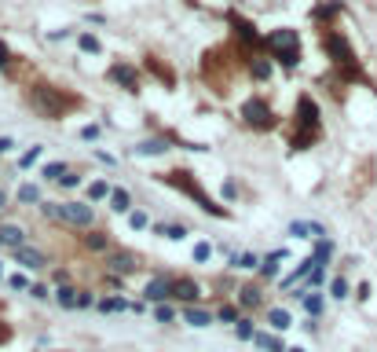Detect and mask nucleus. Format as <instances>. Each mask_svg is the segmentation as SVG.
<instances>
[{"instance_id":"1","label":"nucleus","mask_w":377,"mask_h":352,"mask_svg":"<svg viewBox=\"0 0 377 352\" xmlns=\"http://www.w3.org/2000/svg\"><path fill=\"white\" fill-rule=\"evenodd\" d=\"M344 11L341 0H322V4L311 8V26H315V37H319V48H322V55L330 59V70L322 74V88H330V95L341 103L344 100V92H348L352 85H366L373 88L370 81V74L363 70V62H359L355 55V48L352 41L344 37V29L337 26V15Z\"/></svg>"},{"instance_id":"2","label":"nucleus","mask_w":377,"mask_h":352,"mask_svg":"<svg viewBox=\"0 0 377 352\" xmlns=\"http://www.w3.org/2000/svg\"><path fill=\"white\" fill-rule=\"evenodd\" d=\"M242 74H245V59H242V52L231 41L205 48L202 59H198V77H202V85L217 95V100H227V95L235 92ZM245 77H249V74H245Z\"/></svg>"},{"instance_id":"3","label":"nucleus","mask_w":377,"mask_h":352,"mask_svg":"<svg viewBox=\"0 0 377 352\" xmlns=\"http://www.w3.org/2000/svg\"><path fill=\"white\" fill-rule=\"evenodd\" d=\"M22 103L34 110L41 121H62L85 110V95L70 85H55V81H44V77H34V81L22 85Z\"/></svg>"},{"instance_id":"4","label":"nucleus","mask_w":377,"mask_h":352,"mask_svg":"<svg viewBox=\"0 0 377 352\" xmlns=\"http://www.w3.org/2000/svg\"><path fill=\"white\" fill-rule=\"evenodd\" d=\"M322 133H326V125H322V110L315 103V95L301 92L297 95V107H293V118H289L286 151L289 154H304V151H311L322 140Z\"/></svg>"},{"instance_id":"5","label":"nucleus","mask_w":377,"mask_h":352,"mask_svg":"<svg viewBox=\"0 0 377 352\" xmlns=\"http://www.w3.org/2000/svg\"><path fill=\"white\" fill-rule=\"evenodd\" d=\"M154 180L165 184V187H172V191H179L184 198H191L202 213L217 217V220H231V210H227V205H220L217 198L209 195V191L202 187V176L194 172V169H184V165H179V169H165V172H158Z\"/></svg>"},{"instance_id":"6","label":"nucleus","mask_w":377,"mask_h":352,"mask_svg":"<svg viewBox=\"0 0 377 352\" xmlns=\"http://www.w3.org/2000/svg\"><path fill=\"white\" fill-rule=\"evenodd\" d=\"M264 52L271 62H278L286 74H297L301 59H304V44H301V34L293 26H275L264 34Z\"/></svg>"},{"instance_id":"7","label":"nucleus","mask_w":377,"mask_h":352,"mask_svg":"<svg viewBox=\"0 0 377 352\" xmlns=\"http://www.w3.org/2000/svg\"><path fill=\"white\" fill-rule=\"evenodd\" d=\"M227 34H231L227 41H231V44L238 48V52H242L245 67H249V59H253V55L264 52V34L256 29V22H253V19H245V15H238L235 8L227 11Z\"/></svg>"},{"instance_id":"8","label":"nucleus","mask_w":377,"mask_h":352,"mask_svg":"<svg viewBox=\"0 0 377 352\" xmlns=\"http://www.w3.org/2000/svg\"><path fill=\"white\" fill-rule=\"evenodd\" d=\"M238 118H242L245 129H253V133H275L278 125H282V118H278V110L268 103V95H260V92L245 95L242 107H238Z\"/></svg>"},{"instance_id":"9","label":"nucleus","mask_w":377,"mask_h":352,"mask_svg":"<svg viewBox=\"0 0 377 352\" xmlns=\"http://www.w3.org/2000/svg\"><path fill=\"white\" fill-rule=\"evenodd\" d=\"M41 213L59 220V224H67V228H74V231H88L95 224L92 202H41Z\"/></svg>"},{"instance_id":"10","label":"nucleus","mask_w":377,"mask_h":352,"mask_svg":"<svg viewBox=\"0 0 377 352\" xmlns=\"http://www.w3.org/2000/svg\"><path fill=\"white\" fill-rule=\"evenodd\" d=\"M107 77H110V81L118 85V88H125L128 95H139V88H143V74H139V67H132V62H125V59L110 62Z\"/></svg>"},{"instance_id":"11","label":"nucleus","mask_w":377,"mask_h":352,"mask_svg":"<svg viewBox=\"0 0 377 352\" xmlns=\"http://www.w3.org/2000/svg\"><path fill=\"white\" fill-rule=\"evenodd\" d=\"M139 70H143V74H151L154 81H158L161 88H165V92H172V88H176V70H172V62H165L161 55L146 52V55H143V67H139Z\"/></svg>"},{"instance_id":"12","label":"nucleus","mask_w":377,"mask_h":352,"mask_svg":"<svg viewBox=\"0 0 377 352\" xmlns=\"http://www.w3.org/2000/svg\"><path fill=\"white\" fill-rule=\"evenodd\" d=\"M107 268H110V276H132V271L139 268V253L132 250H114L110 257H107Z\"/></svg>"},{"instance_id":"13","label":"nucleus","mask_w":377,"mask_h":352,"mask_svg":"<svg viewBox=\"0 0 377 352\" xmlns=\"http://www.w3.org/2000/svg\"><path fill=\"white\" fill-rule=\"evenodd\" d=\"M172 279L176 276H154L143 286V297L151 301V305H165V301H172Z\"/></svg>"},{"instance_id":"14","label":"nucleus","mask_w":377,"mask_h":352,"mask_svg":"<svg viewBox=\"0 0 377 352\" xmlns=\"http://www.w3.org/2000/svg\"><path fill=\"white\" fill-rule=\"evenodd\" d=\"M172 301H184V305H198L202 301V286L191 276H176L172 279Z\"/></svg>"},{"instance_id":"15","label":"nucleus","mask_w":377,"mask_h":352,"mask_svg":"<svg viewBox=\"0 0 377 352\" xmlns=\"http://www.w3.org/2000/svg\"><path fill=\"white\" fill-rule=\"evenodd\" d=\"M22 55H15L11 48H8V41L0 37V74H8V77H19V67H22Z\"/></svg>"},{"instance_id":"16","label":"nucleus","mask_w":377,"mask_h":352,"mask_svg":"<svg viewBox=\"0 0 377 352\" xmlns=\"http://www.w3.org/2000/svg\"><path fill=\"white\" fill-rule=\"evenodd\" d=\"M81 246L92 250V253H103V250H110V231H103V228H88L85 235H81Z\"/></svg>"},{"instance_id":"17","label":"nucleus","mask_w":377,"mask_h":352,"mask_svg":"<svg viewBox=\"0 0 377 352\" xmlns=\"http://www.w3.org/2000/svg\"><path fill=\"white\" fill-rule=\"evenodd\" d=\"M289 235H297V238H315V243H319V238H326V228H322V224H311V220H293V224H289Z\"/></svg>"},{"instance_id":"18","label":"nucleus","mask_w":377,"mask_h":352,"mask_svg":"<svg viewBox=\"0 0 377 352\" xmlns=\"http://www.w3.org/2000/svg\"><path fill=\"white\" fill-rule=\"evenodd\" d=\"M260 305H264V294H260V286H256V283L242 286V290H238V309L253 312V309H260Z\"/></svg>"},{"instance_id":"19","label":"nucleus","mask_w":377,"mask_h":352,"mask_svg":"<svg viewBox=\"0 0 377 352\" xmlns=\"http://www.w3.org/2000/svg\"><path fill=\"white\" fill-rule=\"evenodd\" d=\"M0 246H11V250L26 246V231L19 224H0Z\"/></svg>"},{"instance_id":"20","label":"nucleus","mask_w":377,"mask_h":352,"mask_svg":"<svg viewBox=\"0 0 377 352\" xmlns=\"http://www.w3.org/2000/svg\"><path fill=\"white\" fill-rule=\"evenodd\" d=\"M15 261H19L22 268H29V271H37V268L48 264L44 253H41V250H29V246H19V250H15Z\"/></svg>"},{"instance_id":"21","label":"nucleus","mask_w":377,"mask_h":352,"mask_svg":"<svg viewBox=\"0 0 377 352\" xmlns=\"http://www.w3.org/2000/svg\"><path fill=\"white\" fill-rule=\"evenodd\" d=\"M179 316H184V323H191V327H209L212 319H217L212 312H205L198 305H184V309H179Z\"/></svg>"},{"instance_id":"22","label":"nucleus","mask_w":377,"mask_h":352,"mask_svg":"<svg viewBox=\"0 0 377 352\" xmlns=\"http://www.w3.org/2000/svg\"><path fill=\"white\" fill-rule=\"evenodd\" d=\"M154 231H158L161 238H172V243H179V238H187V235H191L187 224H154Z\"/></svg>"},{"instance_id":"23","label":"nucleus","mask_w":377,"mask_h":352,"mask_svg":"<svg viewBox=\"0 0 377 352\" xmlns=\"http://www.w3.org/2000/svg\"><path fill=\"white\" fill-rule=\"evenodd\" d=\"M110 210L114 213H128V210H132V195H128L125 187H114L110 191Z\"/></svg>"},{"instance_id":"24","label":"nucleus","mask_w":377,"mask_h":352,"mask_svg":"<svg viewBox=\"0 0 377 352\" xmlns=\"http://www.w3.org/2000/svg\"><path fill=\"white\" fill-rule=\"evenodd\" d=\"M282 257H286V250H275L271 257L260 261V279H264V283H268V279H275V276H278V261H282Z\"/></svg>"},{"instance_id":"25","label":"nucleus","mask_w":377,"mask_h":352,"mask_svg":"<svg viewBox=\"0 0 377 352\" xmlns=\"http://www.w3.org/2000/svg\"><path fill=\"white\" fill-rule=\"evenodd\" d=\"M77 48L85 55H103V41L95 37V34H77Z\"/></svg>"},{"instance_id":"26","label":"nucleus","mask_w":377,"mask_h":352,"mask_svg":"<svg viewBox=\"0 0 377 352\" xmlns=\"http://www.w3.org/2000/svg\"><path fill=\"white\" fill-rule=\"evenodd\" d=\"M268 323H271L275 330H289V327H293V316H289L286 309H268Z\"/></svg>"},{"instance_id":"27","label":"nucleus","mask_w":377,"mask_h":352,"mask_svg":"<svg viewBox=\"0 0 377 352\" xmlns=\"http://www.w3.org/2000/svg\"><path fill=\"white\" fill-rule=\"evenodd\" d=\"M311 257H315L319 268H326V264H330V257H334V243H330V238H319V243H315V253H311Z\"/></svg>"},{"instance_id":"28","label":"nucleus","mask_w":377,"mask_h":352,"mask_svg":"<svg viewBox=\"0 0 377 352\" xmlns=\"http://www.w3.org/2000/svg\"><path fill=\"white\" fill-rule=\"evenodd\" d=\"M67 172H70V169H67V162H48V165L41 169V176H44V180H52V184H59Z\"/></svg>"},{"instance_id":"29","label":"nucleus","mask_w":377,"mask_h":352,"mask_svg":"<svg viewBox=\"0 0 377 352\" xmlns=\"http://www.w3.org/2000/svg\"><path fill=\"white\" fill-rule=\"evenodd\" d=\"M19 202L22 205H41V187L37 184H22L19 187Z\"/></svg>"},{"instance_id":"30","label":"nucleus","mask_w":377,"mask_h":352,"mask_svg":"<svg viewBox=\"0 0 377 352\" xmlns=\"http://www.w3.org/2000/svg\"><path fill=\"white\" fill-rule=\"evenodd\" d=\"M55 301H59L62 309H77V290H74V286H67V283H62L59 290H55Z\"/></svg>"},{"instance_id":"31","label":"nucleus","mask_w":377,"mask_h":352,"mask_svg":"<svg viewBox=\"0 0 377 352\" xmlns=\"http://www.w3.org/2000/svg\"><path fill=\"white\" fill-rule=\"evenodd\" d=\"M95 309L100 312H128V301L125 297H103V301H95Z\"/></svg>"},{"instance_id":"32","label":"nucleus","mask_w":377,"mask_h":352,"mask_svg":"<svg viewBox=\"0 0 377 352\" xmlns=\"http://www.w3.org/2000/svg\"><path fill=\"white\" fill-rule=\"evenodd\" d=\"M231 264H235L238 271H253V268L260 264V257H256V253H235V257H231Z\"/></svg>"},{"instance_id":"33","label":"nucleus","mask_w":377,"mask_h":352,"mask_svg":"<svg viewBox=\"0 0 377 352\" xmlns=\"http://www.w3.org/2000/svg\"><path fill=\"white\" fill-rule=\"evenodd\" d=\"M100 198H110V184L107 180H92L88 184V202H100Z\"/></svg>"},{"instance_id":"34","label":"nucleus","mask_w":377,"mask_h":352,"mask_svg":"<svg viewBox=\"0 0 377 352\" xmlns=\"http://www.w3.org/2000/svg\"><path fill=\"white\" fill-rule=\"evenodd\" d=\"M253 341H256L260 348H264V352H286V345L278 341V338H271V334H256Z\"/></svg>"},{"instance_id":"35","label":"nucleus","mask_w":377,"mask_h":352,"mask_svg":"<svg viewBox=\"0 0 377 352\" xmlns=\"http://www.w3.org/2000/svg\"><path fill=\"white\" fill-rule=\"evenodd\" d=\"M301 301H304V312H308V316H319V312H322V294H311V290H308Z\"/></svg>"},{"instance_id":"36","label":"nucleus","mask_w":377,"mask_h":352,"mask_svg":"<svg viewBox=\"0 0 377 352\" xmlns=\"http://www.w3.org/2000/svg\"><path fill=\"white\" fill-rule=\"evenodd\" d=\"M330 297H334V301H344V297H348V279H344V276H337V279L330 283Z\"/></svg>"},{"instance_id":"37","label":"nucleus","mask_w":377,"mask_h":352,"mask_svg":"<svg viewBox=\"0 0 377 352\" xmlns=\"http://www.w3.org/2000/svg\"><path fill=\"white\" fill-rule=\"evenodd\" d=\"M235 334H238V341H253V338H256L249 319H238V323H235Z\"/></svg>"},{"instance_id":"38","label":"nucleus","mask_w":377,"mask_h":352,"mask_svg":"<svg viewBox=\"0 0 377 352\" xmlns=\"http://www.w3.org/2000/svg\"><path fill=\"white\" fill-rule=\"evenodd\" d=\"M41 154H44V147H37V143H34V147H29V151H26V154L19 158V169H29V165H34Z\"/></svg>"},{"instance_id":"39","label":"nucleus","mask_w":377,"mask_h":352,"mask_svg":"<svg viewBox=\"0 0 377 352\" xmlns=\"http://www.w3.org/2000/svg\"><path fill=\"white\" fill-rule=\"evenodd\" d=\"M217 319H224V323H238V309L235 305H220L217 309Z\"/></svg>"},{"instance_id":"40","label":"nucleus","mask_w":377,"mask_h":352,"mask_svg":"<svg viewBox=\"0 0 377 352\" xmlns=\"http://www.w3.org/2000/svg\"><path fill=\"white\" fill-rule=\"evenodd\" d=\"M154 319H158V323H172V319H176L172 305H154Z\"/></svg>"},{"instance_id":"41","label":"nucleus","mask_w":377,"mask_h":352,"mask_svg":"<svg viewBox=\"0 0 377 352\" xmlns=\"http://www.w3.org/2000/svg\"><path fill=\"white\" fill-rule=\"evenodd\" d=\"M100 136H103V129H100V125H85V129H81V140H85V143H95Z\"/></svg>"},{"instance_id":"42","label":"nucleus","mask_w":377,"mask_h":352,"mask_svg":"<svg viewBox=\"0 0 377 352\" xmlns=\"http://www.w3.org/2000/svg\"><path fill=\"white\" fill-rule=\"evenodd\" d=\"M29 297H34V301H48L52 294H48V286H44V283H29Z\"/></svg>"},{"instance_id":"43","label":"nucleus","mask_w":377,"mask_h":352,"mask_svg":"<svg viewBox=\"0 0 377 352\" xmlns=\"http://www.w3.org/2000/svg\"><path fill=\"white\" fill-rule=\"evenodd\" d=\"M212 257V246L209 243H198V246H194V261H198V264H205Z\"/></svg>"},{"instance_id":"44","label":"nucleus","mask_w":377,"mask_h":352,"mask_svg":"<svg viewBox=\"0 0 377 352\" xmlns=\"http://www.w3.org/2000/svg\"><path fill=\"white\" fill-rule=\"evenodd\" d=\"M95 305V294L92 290H77V309H92Z\"/></svg>"},{"instance_id":"45","label":"nucleus","mask_w":377,"mask_h":352,"mask_svg":"<svg viewBox=\"0 0 377 352\" xmlns=\"http://www.w3.org/2000/svg\"><path fill=\"white\" fill-rule=\"evenodd\" d=\"M128 224H132V228L139 231V228H146L151 220H146V213H139V210H136V213H128Z\"/></svg>"},{"instance_id":"46","label":"nucleus","mask_w":377,"mask_h":352,"mask_svg":"<svg viewBox=\"0 0 377 352\" xmlns=\"http://www.w3.org/2000/svg\"><path fill=\"white\" fill-rule=\"evenodd\" d=\"M8 286H11V290H29L26 276H8Z\"/></svg>"},{"instance_id":"47","label":"nucleus","mask_w":377,"mask_h":352,"mask_svg":"<svg viewBox=\"0 0 377 352\" xmlns=\"http://www.w3.org/2000/svg\"><path fill=\"white\" fill-rule=\"evenodd\" d=\"M11 334H15V330L4 323V319H0V345H8V341H11Z\"/></svg>"},{"instance_id":"48","label":"nucleus","mask_w":377,"mask_h":352,"mask_svg":"<svg viewBox=\"0 0 377 352\" xmlns=\"http://www.w3.org/2000/svg\"><path fill=\"white\" fill-rule=\"evenodd\" d=\"M59 184H62V187H77V184H81V176H77V172H67Z\"/></svg>"},{"instance_id":"49","label":"nucleus","mask_w":377,"mask_h":352,"mask_svg":"<svg viewBox=\"0 0 377 352\" xmlns=\"http://www.w3.org/2000/svg\"><path fill=\"white\" fill-rule=\"evenodd\" d=\"M359 301H370V283H359V294H355Z\"/></svg>"},{"instance_id":"50","label":"nucleus","mask_w":377,"mask_h":352,"mask_svg":"<svg viewBox=\"0 0 377 352\" xmlns=\"http://www.w3.org/2000/svg\"><path fill=\"white\" fill-rule=\"evenodd\" d=\"M4 205H8V191L0 187V210H4Z\"/></svg>"},{"instance_id":"51","label":"nucleus","mask_w":377,"mask_h":352,"mask_svg":"<svg viewBox=\"0 0 377 352\" xmlns=\"http://www.w3.org/2000/svg\"><path fill=\"white\" fill-rule=\"evenodd\" d=\"M184 4H191V8H198V0H184Z\"/></svg>"},{"instance_id":"52","label":"nucleus","mask_w":377,"mask_h":352,"mask_svg":"<svg viewBox=\"0 0 377 352\" xmlns=\"http://www.w3.org/2000/svg\"><path fill=\"white\" fill-rule=\"evenodd\" d=\"M0 279H4V261H0Z\"/></svg>"},{"instance_id":"53","label":"nucleus","mask_w":377,"mask_h":352,"mask_svg":"<svg viewBox=\"0 0 377 352\" xmlns=\"http://www.w3.org/2000/svg\"><path fill=\"white\" fill-rule=\"evenodd\" d=\"M286 352H304V348H286Z\"/></svg>"}]
</instances>
